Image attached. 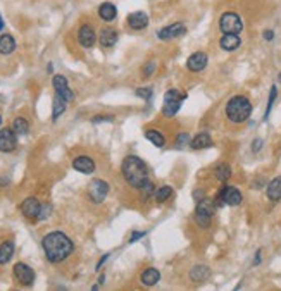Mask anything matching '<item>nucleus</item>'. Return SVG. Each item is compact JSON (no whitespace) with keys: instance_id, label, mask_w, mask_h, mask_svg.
Wrapping results in <instances>:
<instances>
[{"instance_id":"f257e3e1","label":"nucleus","mask_w":281,"mask_h":291,"mask_svg":"<svg viewBox=\"0 0 281 291\" xmlns=\"http://www.w3.org/2000/svg\"><path fill=\"white\" fill-rule=\"evenodd\" d=\"M41 248H43L45 259L50 264H61L68 260L74 252V243L66 233L62 231H52L45 234L41 239Z\"/></svg>"},{"instance_id":"f03ea898","label":"nucleus","mask_w":281,"mask_h":291,"mask_svg":"<svg viewBox=\"0 0 281 291\" xmlns=\"http://www.w3.org/2000/svg\"><path fill=\"white\" fill-rule=\"evenodd\" d=\"M121 174L129 186L140 189L149 181V167L136 155H126L121 162Z\"/></svg>"},{"instance_id":"7ed1b4c3","label":"nucleus","mask_w":281,"mask_h":291,"mask_svg":"<svg viewBox=\"0 0 281 291\" xmlns=\"http://www.w3.org/2000/svg\"><path fill=\"white\" fill-rule=\"evenodd\" d=\"M224 114L228 121L233 122V124H243L252 116V102L245 95H235L226 104Z\"/></svg>"},{"instance_id":"20e7f679","label":"nucleus","mask_w":281,"mask_h":291,"mask_svg":"<svg viewBox=\"0 0 281 291\" xmlns=\"http://www.w3.org/2000/svg\"><path fill=\"white\" fill-rule=\"evenodd\" d=\"M186 99V93L176 90V88H169L164 95V105H162V116L164 117H174L181 105Z\"/></svg>"},{"instance_id":"39448f33","label":"nucleus","mask_w":281,"mask_h":291,"mask_svg":"<svg viewBox=\"0 0 281 291\" xmlns=\"http://www.w3.org/2000/svg\"><path fill=\"white\" fill-rule=\"evenodd\" d=\"M242 200H243V195H242L240 189L231 186V184H226V183L221 186L216 198H214V202H216L217 207H224V205L237 207V205L242 204Z\"/></svg>"},{"instance_id":"423d86ee","label":"nucleus","mask_w":281,"mask_h":291,"mask_svg":"<svg viewBox=\"0 0 281 291\" xmlns=\"http://www.w3.org/2000/svg\"><path fill=\"white\" fill-rule=\"evenodd\" d=\"M219 29L223 35H240L243 31V21L237 12H224L223 16L219 18Z\"/></svg>"},{"instance_id":"0eeeda50","label":"nucleus","mask_w":281,"mask_h":291,"mask_svg":"<svg viewBox=\"0 0 281 291\" xmlns=\"http://www.w3.org/2000/svg\"><path fill=\"white\" fill-rule=\"evenodd\" d=\"M109 189H111V188H109L107 181L99 179V178L91 179L90 183H88V188H86L88 200H90L91 204H95V205L102 204V202L106 200L107 195H109Z\"/></svg>"},{"instance_id":"6e6552de","label":"nucleus","mask_w":281,"mask_h":291,"mask_svg":"<svg viewBox=\"0 0 281 291\" xmlns=\"http://www.w3.org/2000/svg\"><path fill=\"white\" fill-rule=\"evenodd\" d=\"M41 209H43V204L38 200L36 197H28L23 200V204L19 205V210L26 219H31V221H40L41 216Z\"/></svg>"},{"instance_id":"1a4fd4ad","label":"nucleus","mask_w":281,"mask_h":291,"mask_svg":"<svg viewBox=\"0 0 281 291\" xmlns=\"http://www.w3.org/2000/svg\"><path fill=\"white\" fill-rule=\"evenodd\" d=\"M12 274H14L16 281H18L21 286H31L33 282H35V277H36L35 271L24 262L16 264L14 269H12Z\"/></svg>"},{"instance_id":"9d476101","label":"nucleus","mask_w":281,"mask_h":291,"mask_svg":"<svg viewBox=\"0 0 281 291\" xmlns=\"http://www.w3.org/2000/svg\"><path fill=\"white\" fill-rule=\"evenodd\" d=\"M18 149V133L12 128L0 129V152L2 154H11Z\"/></svg>"},{"instance_id":"9b49d317","label":"nucleus","mask_w":281,"mask_h":291,"mask_svg":"<svg viewBox=\"0 0 281 291\" xmlns=\"http://www.w3.org/2000/svg\"><path fill=\"white\" fill-rule=\"evenodd\" d=\"M186 35V26L183 23H173V24H167V26L161 28L157 31V38L162 41H169L174 40V38H181Z\"/></svg>"},{"instance_id":"f8f14e48","label":"nucleus","mask_w":281,"mask_h":291,"mask_svg":"<svg viewBox=\"0 0 281 291\" xmlns=\"http://www.w3.org/2000/svg\"><path fill=\"white\" fill-rule=\"evenodd\" d=\"M97 33H95V28L91 26V24H81L78 29V41L79 45H81L83 48H91L95 45V41H97Z\"/></svg>"},{"instance_id":"ddd939ff","label":"nucleus","mask_w":281,"mask_h":291,"mask_svg":"<svg viewBox=\"0 0 281 291\" xmlns=\"http://www.w3.org/2000/svg\"><path fill=\"white\" fill-rule=\"evenodd\" d=\"M52 86H54V90H56V93H59V95L62 96V99L68 100V102H73V100H74V93H73V90H71L69 85H68V79H66V76L54 74Z\"/></svg>"},{"instance_id":"4468645a","label":"nucleus","mask_w":281,"mask_h":291,"mask_svg":"<svg viewBox=\"0 0 281 291\" xmlns=\"http://www.w3.org/2000/svg\"><path fill=\"white\" fill-rule=\"evenodd\" d=\"M209 64V57L205 52H194L190 57L186 59V69L192 73H200L204 71Z\"/></svg>"},{"instance_id":"2eb2a0df","label":"nucleus","mask_w":281,"mask_h":291,"mask_svg":"<svg viewBox=\"0 0 281 291\" xmlns=\"http://www.w3.org/2000/svg\"><path fill=\"white\" fill-rule=\"evenodd\" d=\"M73 169L81 174H91L95 171V160L90 155H78L73 159Z\"/></svg>"},{"instance_id":"dca6fc26","label":"nucleus","mask_w":281,"mask_h":291,"mask_svg":"<svg viewBox=\"0 0 281 291\" xmlns=\"http://www.w3.org/2000/svg\"><path fill=\"white\" fill-rule=\"evenodd\" d=\"M126 21H128V26L131 28L133 31H142V29H145L150 23L149 16H147V12H144V11L131 12Z\"/></svg>"},{"instance_id":"f3484780","label":"nucleus","mask_w":281,"mask_h":291,"mask_svg":"<svg viewBox=\"0 0 281 291\" xmlns=\"http://www.w3.org/2000/svg\"><path fill=\"white\" fill-rule=\"evenodd\" d=\"M117 38H119V33L114 28H102L99 33V43L102 48H111L116 45Z\"/></svg>"},{"instance_id":"a211bd4d","label":"nucleus","mask_w":281,"mask_h":291,"mask_svg":"<svg viewBox=\"0 0 281 291\" xmlns=\"http://www.w3.org/2000/svg\"><path fill=\"white\" fill-rule=\"evenodd\" d=\"M242 45V38L238 35H223L219 40V47L224 50V52H235V50H238Z\"/></svg>"},{"instance_id":"6ab92c4d","label":"nucleus","mask_w":281,"mask_h":291,"mask_svg":"<svg viewBox=\"0 0 281 291\" xmlns=\"http://www.w3.org/2000/svg\"><path fill=\"white\" fill-rule=\"evenodd\" d=\"M99 18L106 23H112L117 18V7L112 2H102L99 6Z\"/></svg>"},{"instance_id":"aec40b11","label":"nucleus","mask_w":281,"mask_h":291,"mask_svg":"<svg viewBox=\"0 0 281 291\" xmlns=\"http://www.w3.org/2000/svg\"><path fill=\"white\" fill-rule=\"evenodd\" d=\"M190 147L194 150H205V149H211L212 147V138L211 134H209L207 131H202L199 134H195L194 138H192L190 141Z\"/></svg>"},{"instance_id":"412c9836","label":"nucleus","mask_w":281,"mask_h":291,"mask_svg":"<svg viewBox=\"0 0 281 291\" xmlns=\"http://www.w3.org/2000/svg\"><path fill=\"white\" fill-rule=\"evenodd\" d=\"M188 276H190V279L194 282L200 284V282H205L211 277V269H209L207 265H194Z\"/></svg>"},{"instance_id":"4be33fe9","label":"nucleus","mask_w":281,"mask_h":291,"mask_svg":"<svg viewBox=\"0 0 281 291\" xmlns=\"http://www.w3.org/2000/svg\"><path fill=\"white\" fill-rule=\"evenodd\" d=\"M266 195L271 202L281 200V176H276L274 179H271L266 184Z\"/></svg>"},{"instance_id":"5701e85b","label":"nucleus","mask_w":281,"mask_h":291,"mask_svg":"<svg viewBox=\"0 0 281 291\" xmlns=\"http://www.w3.org/2000/svg\"><path fill=\"white\" fill-rule=\"evenodd\" d=\"M14 250H16V245L12 239H6L0 245V265H6L11 262V259L14 257Z\"/></svg>"},{"instance_id":"b1692460","label":"nucleus","mask_w":281,"mask_h":291,"mask_svg":"<svg viewBox=\"0 0 281 291\" xmlns=\"http://www.w3.org/2000/svg\"><path fill=\"white\" fill-rule=\"evenodd\" d=\"M159 279H161V272H159V269H155V267L145 269V271L140 274V282L144 286H149V288L157 284Z\"/></svg>"},{"instance_id":"393cba45","label":"nucleus","mask_w":281,"mask_h":291,"mask_svg":"<svg viewBox=\"0 0 281 291\" xmlns=\"http://www.w3.org/2000/svg\"><path fill=\"white\" fill-rule=\"evenodd\" d=\"M66 109H68V100L62 99L59 93L54 95V100H52V121L56 122L59 117L66 112Z\"/></svg>"},{"instance_id":"a878e982","label":"nucleus","mask_w":281,"mask_h":291,"mask_svg":"<svg viewBox=\"0 0 281 291\" xmlns=\"http://www.w3.org/2000/svg\"><path fill=\"white\" fill-rule=\"evenodd\" d=\"M217 210V205L212 198H202V200L197 202V207H195V212H200V214H207V216H214Z\"/></svg>"},{"instance_id":"bb28decb","label":"nucleus","mask_w":281,"mask_h":291,"mask_svg":"<svg viewBox=\"0 0 281 291\" xmlns=\"http://www.w3.org/2000/svg\"><path fill=\"white\" fill-rule=\"evenodd\" d=\"M16 50V40L14 36L6 33V35L0 36V56H11Z\"/></svg>"},{"instance_id":"cd10ccee","label":"nucleus","mask_w":281,"mask_h":291,"mask_svg":"<svg viewBox=\"0 0 281 291\" xmlns=\"http://www.w3.org/2000/svg\"><path fill=\"white\" fill-rule=\"evenodd\" d=\"M233 171H231V166L226 162H219L216 167H214V176H216L217 181H221V183H226L229 178H231Z\"/></svg>"},{"instance_id":"c85d7f7f","label":"nucleus","mask_w":281,"mask_h":291,"mask_svg":"<svg viewBox=\"0 0 281 291\" xmlns=\"http://www.w3.org/2000/svg\"><path fill=\"white\" fill-rule=\"evenodd\" d=\"M144 136L149 140L152 145H155L157 149H162V147L166 145V138H164V134H162L159 129H145V133H144Z\"/></svg>"},{"instance_id":"c756f323","label":"nucleus","mask_w":281,"mask_h":291,"mask_svg":"<svg viewBox=\"0 0 281 291\" xmlns=\"http://www.w3.org/2000/svg\"><path fill=\"white\" fill-rule=\"evenodd\" d=\"M174 189L169 186V184H164V186H159L157 189H155L154 197H155V202L157 204H164V202L169 200L171 197H173Z\"/></svg>"},{"instance_id":"7c9ffc66","label":"nucleus","mask_w":281,"mask_h":291,"mask_svg":"<svg viewBox=\"0 0 281 291\" xmlns=\"http://www.w3.org/2000/svg\"><path fill=\"white\" fill-rule=\"evenodd\" d=\"M12 129H14L16 133H18V136H24V134H28L29 131V122L26 117L23 116H18L12 122Z\"/></svg>"},{"instance_id":"2f4dec72","label":"nucleus","mask_w":281,"mask_h":291,"mask_svg":"<svg viewBox=\"0 0 281 291\" xmlns=\"http://www.w3.org/2000/svg\"><path fill=\"white\" fill-rule=\"evenodd\" d=\"M194 221L200 229H209L212 224V217L207 216V214H200V212H194Z\"/></svg>"},{"instance_id":"473e14b6","label":"nucleus","mask_w":281,"mask_h":291,"mask_svg":"<svg viewBox=\"0 0 281 291\" xmlns=\"http://www.w3.org/2000/svg\"><path fill=\"white\" fill-rule=\"evenodd\" d=\"M276 96H278V88H276V85H272L271 91H269V99H267V107H266V114H264V121L269 119V114H271L272 105H274V102H276Z\"/></svg>"},{"instance_id":"72a5a7b5","label":"nucleus","mask_w":281,"mask_h":291,"mask_svg":"<svg viewBox=\"0 0 281 291\" xmlns=\"http://www.w3.org/2000/svg\"><path fill=\"white\" fill-rule=\"evenodd\" d=\"M155 189H157V188H155V184L152 183V181H147V183H145L140 189H138V191L142 193V198L145 200V198H150V197L154 195Z\"/></svg>"},{"instance_id":"f704fd0d","label":"nucleus","mask_w":281,"mask_h":291,"mask_svg":"<svg viewBox=\"0 0 281 291\" xmlns=\"http://www.w3.org/2000/svg\"><path fill=\"white\" fill-rule=\"evenodd\" d=\"M190 141H192V138H190V134L188 133H178V136H176V147L178 149H183V147H186V145H190Z\"/></svg>"},{"instance_id":"c9c22d12","label":"nucleus","mask_w":281,"mask_h":291,"mask_svg":"<svg viewBox=\"0 0 281 291\" xmlns=\"http://www.w3.org/2000/svg\"><path fill=\"white\" fill-rule=\"evenodd\" d=\"M136 96H140V99H144L145 102H149L150 99H152V95H154V90L152 88H136Z\"/></svg>"},{"instance_id":"e433bc0d","label":"nucleus","mask_w":281,"mask_h":291,"mask_svg":"<svg viewBox=\"0 0 281 291\" xmlns=\"http://www.w3.org/2000/svg\"><path fill=\"white\" fill-rule=\"evenodd\" d=\"M155 67H157V64H155V61H150L147 62V64L142 67V74H144V78H150L154 73H155Z\"/></svg>"},{"instance_id":"4c0bfd02","label":"nucleus","mask_w":281,"mask_h":291,"mask_svg":"<svg viewBox=\"0 0 281 291\" xmlns=\"http://www.w3.org/2000/svg\"><path fill=\"white\" fill-rule=\"evenodd\" d=\"M114 121V116H104V114H100V116H95V117H91V122H112Z\"/></svg>"},{"instance_id":"58836bf2","label":"nucleus","mask_w":281,"mask_h":291,"mask_svg":"<svg viewBox=\"0 0 281 291\" xmlns=\"http://www.w3.org/2000/svg\"><path fill=\"white\" fill-rule=\"evenodd\" d=\"M147 234V231H133L131 234H129V243H135L138 241L140 238H144V236Z\"/></svg>"},{"instance_id":"ea45409f","label":"nucleus","mask_w":281,"mask_h":291,"mask_svg":"<svg viewBox=\"0 0 281 291\" xmlns=\"http://www.w3.org/2000/svg\"><path fill=\"white\" fill-rule=\"evenodd\" d=\"M262 145H264V141L261 140V138H255V140L252 141V152H254V154H257V152L262 149Z\"/></svg>"},{"instance_id":"a19ab883","label":"nucleus","mask_w":281,"mask_h":291,"mask_svg":"<svg viewBox=\"0 0 281 291\" xmlns=\"http://www.w3.org/2000/svg\"><path fill=\"white\" fill-rule=\"evenodd\" d=\"M202 198H205L204 189H195V191H194V200L199 202V200H202Z\"/></svg>"},{"instance_id":"79ce46f5","label":"nucleus","mask_w":281,"mask_h":291,"mask_svg":"<svg viewBox=\"0 0 281 291\" xmlns=\"http://www.w3.org/2000/svg\"><path fill=\"white\" fill-rule=\"evenodd\" d=\"M261 262H262V250H257V252H255V257H254L252 265H259Z\"/></svg>"},{"instance_id":"37998d69","label":"nucleus","mask_w":281,"mask_h":291,"mask_svg":"<svg viewBox=\"0 0 281 291\" xmlns=\"http://www.w3.org/2000/svg\"><path fill=\"white\" fill-rule=\"evenodd\" d=\"M272 38H274V31H272V29H266V31H264V40L271 41Z\"/></svg>"},{"instance_id":"c03bdc74","label":"nucleus","mask_w":281,"mask_h":291,"mask_svg":"<svg viewBox=\"0 0 281 291\" xmlns=\"http://www.w3.org/2000/svg\"><path fill=\"white\" fill-rule=\"evenodd\" d=\"M266 183V179L264 178H261V179H257V181H254V184H252V188H255V189H259V188H262L261 184H264Z\"/></svg>"},{"instance_id":"a18cd8bd","label":"nucleus","mask_w":281,"mask_h":291,"mask_svg":"<svg viewBox=\"0 0 281 291\" xmlns=\"http://www.w3.org/2000/svg\"><path fill=\"white\" fill-rule=\"evenodd\" d=\"M109 255H111V254H106V255L102 257V259L99 260V264H97V271H100V267H102V265L106 264V260L109 259Z\"/></svg>"},{"instance_id":"49530a36","label":"nucleus","mask_w":281,"mask_h":291,"mask_svg":"<svg viewBox=\"0 0 281 291\" xmlns=\"http://www.w3.org/2000/svg\"><path fill=\"white\" fill-rule=\"evenodd\" d=\"M104 281H106V276H104V274H102V276L99 277V284H104Z\"/></svg>"},{"instance_id":"de8ad7c7","label":"nucleus","mask_w":281,"mask_h":291,"mask_svg":"<svg viewBox=\"0 0 281 291\" xmlns=\"http://www.w3.org/2000/svg\"><path fill=\"white\" fill-rule=\"evenodd\" d=\"M4 29V19H2V16H0V31Z\"/></svg>"},{"instance_id":"09e8293b","label":"nucleus","mask_w":281,"mask_h":291,"mask_svg":"<svg viewBox=\"0 0 281 291\" xmlns=\"http://www.w3.org/2000/svg\"><path fill=\"white\" fill-rule=\"evenodd\" d=\"M52 69H54V66L49 64V66H47V71H49V73H52Z\"/></svg>"},{"instance_id":"8fccbe9b","label":"nucleus","mask_w":281,"mask_h":291,"mask_svg":"<svg viewBox=\"0 0 281 291\" xmlns=\"http://www.w3.org/2000/svg\"><path fill=\"white\" fill-rule=\"evenodd\" d=\"M278 81L281 83V73H279V76H278Z\"/></svg>"},{"instance_id":"3c124183","label":"nucleus","mask_w":281,"mask_h":291,"mask_svg":"<svg viewBox=\"0 0 281 291\" xmlns=\"http://www.w3.org/2000/svg\"><path fill=\"white\" fill-rule=\"evenodd\" d=\"M0 126H2V116H0Z\"/></svg>"}]
</instances>
